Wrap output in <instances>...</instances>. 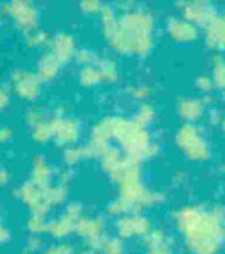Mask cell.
<instances>
[{
  "label": "cell",
  "mask_w": 225,
  "mask_h": 254,
  "mask_svg": "<svg viewBox=\"0 0 225 254\" xmlns=\"http://www.w3.org/2000/svg\"><path fill=\"white\" fill-rule=\"evenodd\" d=\"M171 33H173V36L179 35L177 38H182V39H191L195 35V30L189 24L176 23V27H171Z\"/></svg>",
  "instance_id": "4"
},
{
  "label": "cell",
  "mask_w": 225,
  "mask_h": 254,
  "mask_svg": "<svg viewBox=\"0 0 225 254\" xmlns=\"http://www.w3.org/2000/svg\"><path fill=\"white\" fill-rule=\"evenodd\" d=\"M179 227L194 254H216L225 238L219 218L194 209L183 211L179 217Z\"/></svg>",
  "instance_id": "1"
},
{
  "label": "cell",
  "mask_w": 225,
  "mask_h": 254,
  "mask_svg": "<svg viewBox=\"0 0 225 254\" xmlns=\"http://www.w3.org/2000/svg\"><path fill=\"white\" fill-rule=\"evenodd\" d=\"M119 230L122 236H135L144 235L149 230V223L144 218H125L119 224Z\"/></svg>",
  "instance_id": "3"
},
{
  "label": "cell",
  "mask_w": 225,
  "mask_h": 254,
  "mask_svg": "<svg viewBox=\"0 0 225 254\" xmlns=\"http://www.w3.org/2000/svg\"><path fill=\"white\" fill-rule=\"evenodd\" d=\"M210 30L215 32V35H212L209 38L213 42H218L219 45H222V42L225 41V23L224 21H216L215 24H212Z\"/></svg>",
  "instance_id": "5"
},
{
  "label": "cell",
  "mask_w": 225,
  "mask_h": 254,
  "mask_svg": "<svg viewBox=\"0 0 225 254\" xmlns=\"http://www.w3.org/2000/svg\"><path fill=\"white\" fill-rule=\"evenodd\" d=\"M179 140H180V144L183 146V149L188 152V155L195 157V158H203L207 155L206 144L203 143V140L198 135H195L192 132L191 128H185L179 134Z\"/></svg>",
  "instance_id": "2"
},
{
  "label": "cell",
  "mask_w": 225,
  "mask_h": 254,
  "mask_svg": "<svg viewBox=\"0 0 225 254\" xmlns=\"http://www.w3.org/2000/svg\"><path fill=\"white\" fill-rule=\"evenodd\" d=\"M146 254H171V250L167 244H162L159 247H153V248H149V251Z\"/></svg>",
  "instance_id": "6"
}]
</instances>
